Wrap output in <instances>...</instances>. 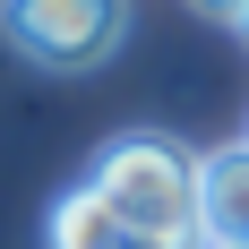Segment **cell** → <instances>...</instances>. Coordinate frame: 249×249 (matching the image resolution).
<instances>
[{"mask_svg":"<svg viewBox=\"0 0 249 249\" xmlns=\"http://www.w3.org/2000/svg\"><path fill=\"white\" fill-rule=\"evenodd\" d=\"M86 189L155 249H206V163L163 129H121L95 155Z\"/></svg>","mask_w":249,"mask_h":249,"instance_id":"cell-1","label":"cell"},{"mask_svg":"<svg viewBox=\"0 0 249 249\" xmlns=\"http://www.w3.org/2000/svg\"><path fill=\"white\" fill-rule=\"evenodd\" d=\"M9 35L43 69H95V60L121 52L129 9H112V0H18L9 9Z\"/></svg>","mask_w":249,"mask_h":249,"instance_id":"cell-2","label":"cell"},{"mask_svg":"<svg viewBox=\"0 0 249 249\" xmlns=\"http://www.w3.org/2000/svg\"><path fill=\"white\" fill-rule=\"evenodd\" d=\"M206 249H249V138L206 155Z\"/></svg>","mask_w":249,"mask_h":249,"instance_id":"cell-3","label":"cell"},{"mask_svg":"<svg viewBox=\"0 0 249 249\" xmlns=\"http://www.w3.org/2000/svg\"><path fill=\"white\" fill-rule=\"evenodd\" d=\"M43 249H155V241H146V232H129L121 215H112V206H103L95 189L77 180L69 198L52 206V224H43Z\"/></svg>","mask_w":249,"mask_h":249,"instance_id":"cell-4","label":"cell"},{"mask_svg":"<svg viewBox=\"0 0 249 249\" xmlns=\"http://www.w3.org/2000/svg\"><path fill=\"white\" fill-rule=\"evenodd\" d=\"M224 18H232V26H241V35H249V9H224Z\"/></svg>","mask_w":249,"mask_h":249,"instance_id":"cell-5","label":"cell"}]
</instances>
